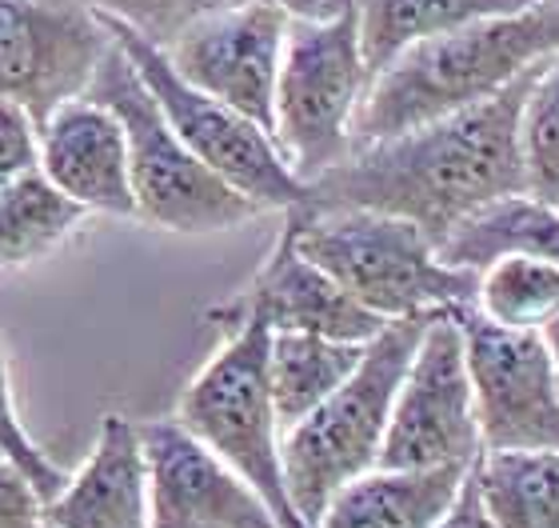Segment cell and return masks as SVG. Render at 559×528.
<instances>
[{
  "label": "cell",
  "mask_w": 559,
  "mask_h": 528,
  "mask_svg": "<svg viewBox=\"0 0 559 528\" xmlns=\"http://www.w3.org/2000/svg\"><path fill=\"white\" fill-rule=\"evenodd\" d=\"M479 496L496 528H559V453H479Z\"/></svg>",
  "instance_id": "44dd1931"
},
{
  "label": "cell",
  "mask_w": 559,
  "mask_h": 528,
  "mask_svg": "<svg viewBox=\"0 0 559 528\" xmlns=\"http://www.w3.org/2000/svg\"><path fill=\"white\" fill-rule=\"evenodd\" d=\"M551 52H559V0L428 36L372 77L352 125V149L484 105Z\"/></svg>",
  "instance_id": "7a4b0ae2"
},
{
  "label": "cell",
  "mask_w": 559,
  "mask_h": 528,
  "mask_svg": "<svg viewBox=\"0 0 559 528\" xmlns=\"http://www.w3.org/2000/svg\"><path fill=\"white\" fill-rule=\"evenodd\" d=\"M269 344L272 329L260 317L224 332V344L180 392L176 421L264 496L280 528H308L284 484V433L269 388Z\"/></svg>",
  "instance_id": "52a82bcc"
},
{
  "label": "cell",
  "mask_w": 559,
  "mask_h": 528,
  "mask_svg": "<svg viewBox=\"0 0 559 528\" xmlns=\"http://www.w3.org/2000/svg\"><path fill=\"white\" fill-rule=\"evenodd\" d=\"M476 308L491 325L539 332L559 361V265L532 257H500L479 269Z\"/></svg>",
  "instance_id": "7402d4cb"
},
{
  "label": "cell",
  "mask_w": 559,
  "mask_h": 528,
  "mask_svg": "<svg viewBox=\"0 0 559 528\" xmlns=\"http://www.w3.org/2000/svg\"><path fill=\"white\" fill-rule=\"evenodd\" d=\"M428 317L388 320L364 344V361L356 364V373L320 409H312L300 424H292L280 436L284 484L308 528L320 525L328 501L344 484L376 469L388 421H392V404L419 349V337L428 329Z\"/></svg>",
  "instance_id": "277c9868"
},
{
  "label": "cell",
  "mask_w": 559,
  "mask_h": 528,
  "mask_svg": "<svg viewBox=\"0 0 559 528\" xmlns=\"http://www.w3.org/2000/svg\"><path fill=\"white\" fill-rule=\"evenodd\" d=\"M272 4H280V9L288 12V16H296V21H316V16H328L340 0H272Z\"/></svg>",
  "instance_id": "f546056e"
},
{
  "label": "cell",
  "mask_w": 559,
  "mask_h": 528,
  "mask_svg": "<svg viewBox=\"0 0 559 528\" xmlns=\"http://www.w3.org/2000/svg\"><path fill=\"white\" fill-rule=\"evenodd\" d=\"M148 528H280L252 484L176 421H144Z\"/></svg>",
  "instance_id": "4fadbf2b"
},
{
  "label": "cell",
  "mask_w": 559,
  "mask_h": 528,
  "mask_svg": "<svg viewBox=\"0 0 559 528\" xmlns=\"http://www.w3.org/2000/svg\"><path fill=\"white\" fill-rule=\"evenodd\" d=\"M479 453L484 445H479L464 329L455 320V308H443L428 317V329L404 373L376 469H440V465H467Z\"/></svg>",
  "instance_id": "30bf717a"
},
{
  "label": "cell",
  "mask_w": 559,
  "mask_h": 528,
  "mask_svg": "<svg viewBox=\"0 0 559 528\" xmlns=\"http://www.w3.org/2000/svg\"><path fill=\"white\" fill-rule=\"evenodd\" d=\"M84 96L112 108L124 125L132 197H136L140 221L168 228V233H228V228H240L264 212L257 200H248L228 180H221L176 137V129L156 105V96L140 81L136 64L124 57V48L117 40L108 48V57L100 60Z\"/></svg>",
  "instance_id": "5b68a950"
},
{
  "label": "cell",
  "mask_w": 559,
  "mask_h": 528,
  "mask_svg": "<svg viewBox=\"0 0 559 528\" xmlns=\"http://www.w3.org/2000/svg\"><path fill=\"white\" fill-rule=\"evenodd\" d=\"M292 236L304 257L380 320L428 317L476 305L479 272L443 265L419 224L372 209H296Z\"/></svg>",
  "instance_id": "3957f363"
},
{
  "label": "cell",
  "mask_w": 559,
  "mask_h": 528,
  "mask_svg": "<svg viewBox=\"0 0 559 528\" xmlns=\"http://www.w3.org/2000/svg\"><path fill=\"white\" fill-rule=\"evenodd\" d=\"M436 253L443 265L472 272L500 257H532L559 265V204L527 197V192L503 197L455 224L452 236Z\"/></svg>",
  "instance_id": "ac0fdd59"
},
{
  "label": "cell",
  "mask_w": 559,
  "mask_h": 528,
  "mask_svg": "<svg viewBox=\"0 0 559 528\" xmlns=\"http://www.w3.org/2000/svg\"><path fill=\"white\" fill-rule=\"evenodd\" d=\"M520 153H524L527 197L559 204V52L544 60L524 101Z\"/></svg>",
  "instance_id": "cb8c5ba5"
},
{
  "label": "cell",
  "mask_w": 559,
  "mask_h": 528,
  "mask_svg": "<svg viewBox=\"0 0 559 528\" xmlns=\"http://www.w3.org/2000/svg\"><path fill=\"white\" fill-rule=\"evenodd\" d=\"M431 528H496V520H491L488 508H484V496H479L476 465L467 472V481H464V489H460V496H455V505Z\"/></svg>",
  "instance_id": "f1b7e54d"
},
{
  "label": "cell",
  "mask_w": 559,
  "mask_h": 528,
  "mask_svg": "<svg viewBox=\"0 0 559 528\" xmlns=\"http://www.w3.org/2000/svg\"><path fill=\"white\" fill-rule=\"evenodd\" d=\"M48 528H148V460L140 424L108 412L96 445L45 505Z\"/></svg>",
  "instance_id": "2e32d148"
},
{
  "label": "cell",
  "mask_w": 559,
  "mask_h": 528,
  "mask_svg": "<svg viewBox=\"0 0 559 528\" xmlns=\"http://www.w3.org/2000/svg\"><path fill=\"white\" fill-rule=\"evenodd\" d=\"M472 465L368 469L328 501L316 528H431L455 505Z\"/></svg>",
  "instance_id": "e0dca14e"
},
{
  "label": "cell",
  "mask_w": 559,
  "mask_h": 528,
  "mask_svg": "<svg viewBox=\"0 0 559 528\" xmlns=\"http://www.w3.org/2000/svg\"><path fill=\"white\" fill-rule=\"evenodd\" d=\"M364 361V344L332 341L316 332H272L269 344V388L276 404L280 433L300 424L336 392L356 364Z\"/></svg>",
  "instance_id": "ffe728a7"
},
{
  "label": "cell",
  "mask_w": 559,
  "mask_h": 528,
  "mask_svg": "<svg viewBox=\"0 0 559 528\" xmlns=\"http://www.w3.org/2000/svg\"><path fill=\"white\" fill-rule=\"evenodd\" d=\"M360 16V48L364 64L372 77L392 64L404 48L443 36L464 24L508 16V12L532 9L539 0H352Z\"/></svg>",
  "instance_id": "d6986e66"
},
{
  "label": "cell",
  "mask_w": 559,
  "mask_h": 528,
  "mask_svg": "<svg viewBox=\"0 0 559 528\" xmlns=\"http://www.w3.org/2000/svg\"><path fill=\"white\" fill-rule=\"evenodd\" d=\"M372 72L364 64L360 16L340 0L328 16L288 24L276 81L272 137L304 185L352 153V125L364 105Z\"/></svg>",
  "instance_id": "8992f818"
},
{
  "label": "cell",
  "mask_w": 559,
  "mask_h": 528,
  "mask_svg": "<svg viewBox=\"0 0 559 528\" xmlns=\"http://www.w3.org/2000/svg\"><path fill=\"white\" fill-rule=\"evenodd\" d=\"M40 173L84 212L136 216L124 125L88 96L57 108L40 129Z\"/></svg>",
  "instance_id": "9a60e30c"
},
{
  "label": "cell",
  "mask_w": 559,
  "mask_h": 528,
  "mask_svg": "<svg viewBox=\"0 0 559 528\" xmlns=\"http://www.w3.org/2000/svg\"><path fill=\"white\" fill-rule=\"evenodd\" d=\"M40 168V129L16 101L0 96V188Z\"/></svg>",
  "instance_id": "4316f807"
},
{
  "label": "cell",
  "mask_w": 559,
  "mask_h": 528,
  "mask_svg": "<svg viewBox=\"0 0 559 528\" xmlns=\"http://www.w3.org/2000/svg\"><path fill=\"white\" fill-rule=\"evenodd\" d=\"M100 21L112 33V40L124 48V57L136 64L140 81L148 84V93L156 96V105L176 129V137L212 173L228 180L236 192H245L248 200H257L264 212H296L308 204V185L292 173L288 156L280 153L276 137L269 129H260L257 120H248L233 105H224L216 96L200 93L197 84H188L173 69V60L164 57V48L148 45L140 33H132L129 24L112 21L105 12H100Z\"/></svg>",
  "instance_id": "ba28073f"
},
{
  "label": "cell",
  "mask_w": 559,
  "mask_h": 528,
  "mask_svg": "<svg viewBox=\"0 0 559 528\" xmlns=\"http://www.w3.org/2000/svg\"><path fill=\"white\" fill-rule=\"evenodd\" d=\"M539 69L544 64L484 105L352 149L340 165L308 185L304 209H372L404 216L440 248L472 212L527 192L520 117Z\"/></svg>",
  "instance_id": "6da1fadb"
},
{
  "label": "cell",
  "mask_w": 559,
  "mask_h": 528,
  "mask_svg": "<svg viewBox=\"0 0 559 528\" xmlns=\"http://www.w3.org/2000/svg\"><path fill=\"white\" fill-rule=\"evenodd\" d=\"M88 212L60 192L40 168L0 188V272L33 265L81 228Z\"/></svg>",
  "instance_id": "603a6c76"
},
{
  "label": "cell",
  "mask_w": 559,
  "mask_h": 528,
  "mask_svg": "<svg viewBox=\"0 0 559 528\" xmlns=\"http://www.w3.org/2000/svg\"><path fill=\"white\" fill-rule=\"evenodd\" d=\"M292 16L272 0H236L188 24L164 57L188 84L272 132L276 81Z\"/></svg>",
  "instance_id": "7c38bea8"
},
{
  "label": "cell",
  "mask_w": 559,
  "mask_h": 528,
  "mask_svg": "<svg viewBox=\"0 0 559 528\" xmlns=\"http://www.w3.org/2000/svg\"><path fill=\"white\" fill-rule=\"evenodd\" d=\"M464 329L484 453H559V361L539 332L491 325L476 305L455 308Z\"/></svg>",
  "instance_id": "9c48e42d"
},
{
  "label": "cell",
  "mask_w": 559,
  "mask_h": 528,
  "mask_svg": "<svg viewBox=\"0 0 559 528\" xmlns=\"http://www.w3.org/2000/svg\"><path fill=\"white\" fill-rule=\"evenodd\" d=\"M0 457H9L12 465L36 484V493L45 496V505L69 484L64 469L52 465L45 448L24 433L21 416H16V404H12V376H9V356H4V349H0Z\"/></svg>",
  "instance_id": "484cf974"
},
{
  "label": "cell",
  "mask_w": 559,
  "mask_h": 528,
  "mask_svg": "<svg viewBox=\"0 0 559 528\" xmlns=\"http://www.w3.org/2000/svg\"><path fill=\"white\" fill-rule=\"evenodd\" d=\"M248 317H260L272 332H316L352 344H368L388 325L360 301H352L320 265L304 257L292 224H284L257 277L236 296L209 308V320L221 332H233Z\"/></svg>",
  "instance_id": "5bb4252c"
},
{
  "label": "cell",
  "mask_w": 559,
  "mask_h": 528,
  "mask_svg": "<svg viewBox=\"0 0 559 528\" xmlns=\"http://www.w3.org/2000/svg\"><path fill=\"white\" fill-rule=\"evenodd\" d=\"M112 33L88 0H0V96L45 129L88 93Z\"/></svg>",
  "instance_id": "8fae6325"
},
{
  "label": "cell",
  "mask_w": 559,
  "mask_h": 528,
  "mask_svg": "<svg viewBox=\"0 0 559 528\" xmlns=\"http://www.w3.org/2000/svg\"><path fill=\"white\" fill-rule=\"evenodd\" d=\"M88 4L112 21L129 24L148 45L168 48L188 24H197L216 9H228L236 0H88Z\"/></svg>",
  "instance_id": "d4e9b609"
},
{
  "label": "cell",
  "mask_w": 559,
  "mask_h": 528,
  "mask_svg": "<svg viewBox=\"0 0 559 528\" xmlns=\"http://www.w3.org/2000/svg\"><path fill=\"white\" fill-rule=\"evenodd\" d=\"M0 528H48L45 496L9 457H0Z\"/></svg>",
  "instance_id": "83f0119b"
}]
</instances>
